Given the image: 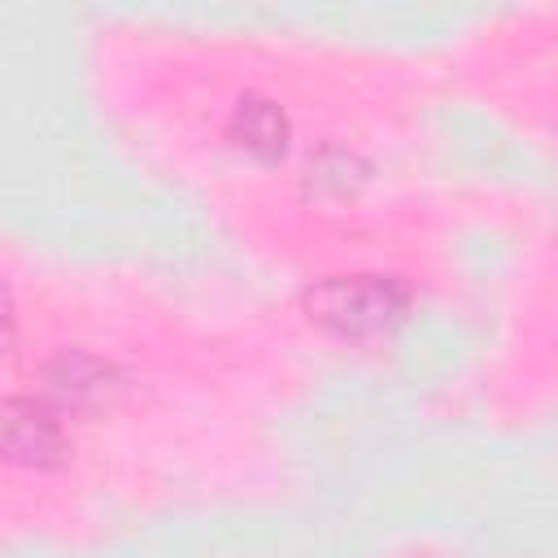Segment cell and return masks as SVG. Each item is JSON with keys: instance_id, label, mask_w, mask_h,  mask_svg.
<instances>
[{"instance_id": "1", "label": "cell", "mask_w": 558, "mask_h": 558, "mask_svg": "<svg viewBox=\"0 0 558 558\" xmlns=\"http://www.w3.org/2000/svg\"><path fill=\"white\" fill-rule=\"evenodd\" d=\"M410 283L401 275H327L305 288V314L340 340L388 336L410 314Z\"/></svg>"}, {"instance_id": "2", "label": "cell", "mask_w": 558, "mask_h": 558, "mask_svg": "<svg viewBox=\"0 0 558 558\" xmlns=\"http://www.w3.org/2000/svg\"><path fill=\"white\" fill-rule=\"evenodd\" d=\"M122 371L92 349H57L44 362V401L61 414H100L122 397Z\"/></svg>"}, {"instance_id": "3", "label": "cell", "mask_w": 558, "mask_h": 558, "mask_svg": "<svg viewBox=\"0 0 558 558\" xmlns=\"http://www.w3.org/2000/svg\"><path fill=\"white\" fill-rule=\"evenodd\" d=\"M0 440H4V458L22 471H52L70 453L61 410L44 397H4Z\"/></svg>"}, {"instance_id": "4", "label": "cell", "mask_w": 558, "mask_h": 558, "mask_svg": "<svg viewBox=\"0 0 558 558\" xmlns=\"http://www.w3.org/2000/svg\"><path fill=\"white\" fill-rule=\"evenodd\" d=\"M227 135H231L248 157H257L262 166H270V161H279V157L288 153L292 122H288V113H283L275 100L248 92V96L235 100L231 122H227Z\"/></svg>"}]
</instances>
